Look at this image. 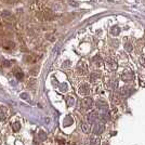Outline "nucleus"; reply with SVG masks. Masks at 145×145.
I'll use <instances>...</instances> for the list:
<instances>
[{"label": "nucleus", "mask_w": 145, "mask_h": 145, "mask_svg": "<svg viewBox=\"0 0 145 145\" xmlns=\"http://www.w3.org/2000/svg\"><path fill=\"white\" fill-rule=\"evenodd\" d=\"M120 77H121V80L125 81V82H131L134 79V74L131 72H123Z\"/></svg>", "instance_id": "obj_1"}, {"label": "nucleus", "mask_w": 145, "mask_h": 145, "mask_svg": "<svg viewBox=\"0 0 145 145\" xmlns=\"http://www.w3.org/2000/svg\"><path fill=\"white\" fill-rule=\"evenodd\" d=\"M97 118H99V116H97V112H94V111L91 112V113H89L88 116H87L88 123H89V125H94V123L97 121Z\"/></svg>", "instance_id": "obj_2"}, {"label": "nucleus", "mask_w": 145, "mask_h": 145, "mask_svg": "<svg viewBox=\"0 0 145 145\" xmlns=\"http://www.w3.org/2000/svg\"><path fill=\"white\" fill-rule=\"evenodd\" d=\"M103 131H104V125H103L102 122H100V121H97V122L94 123L93 133H94L95 135H100L103 133Z\"/></svg>", "instance_id": "obj_3"}, {"label": "nucleus", "mask_w": 145, "mask_h": 145, "mask_svg": "<svg viewBox=\"0 0 145 145\" xmlns=\"http://www.w3.org/2000/svg\"><path fill=\"white\" fill-rule=\"evenodd\" d=\"M109 112L107 111V108H102L100 109V119L103 122H107L109 120Z\"/></svg>", "instance_id": "obj_4"}, {"label": "nucleus", "mask_w": 145, "mask_h": 145, "mask_svg": "<svg viewBox=\"0 0 145 145\" xmlns=\"http://www.w3.org/2000/svg\"><path fill=\"white\" fill-rule=\"evenodd\" d=\"M93 105H94V102H93V100L91 99V97H85V99L82 100V106L85 109H91L93 107Z\"/></svg>", "instance_id": "obj_5"}, {"label": "nucleus", "mask_w": 145, "mask_h": 145, "mask_svg": "<svg viewBox=\"0 0 145 145\" xmlns=\"http://www.w3.org/2000/svg\"><path fill=\"white\" fill-rule=\"evenodd\" d=\"M133 92H134V89L130 88V87H123V88L120 89V94H121V97H130Z\"/></svg>", "instance_id": "obj_6"}, {"label": "nucleus", "mask_w": 145, "mask_h": 145, "mask_svg": "<svg viewBox=\"0 0 145 145\" xmlns=\"http://www.w3.org/2000/svg\"><path fill=\"white\" fill-rule=\"evenodd\" d=\"M106 66L108 67L111 71H115V69H117L118 65H117V62L113 57H108V58H106Z\"/></svg>", "instance_id": "obj_7"}, {"label": "nucleus", "mask_w": 145, "mask_h": 145, "mask_svg": "<svg viewBox=\"0 0 145 145\" xmlns=\"http://www.w3.org/2000/svg\"><path fill=\"white\" fill-rule=\"evenodd\" d=\"M87 71H88L87 65H86L83 62H79L78 65H77V72H78V74L85 75L86 72H87Z\"/></svg>", "instance_id": "obj_8"}, {"label": "nucleus", "mask_w": 145, "mask_h": 145, "mask_svg": "<svg viewBox=\"0 0 145 145\" xmlns=\"http://www.w3.org/2000/svg\"><path fill=\"white\" fill-rule=\"evenodd\" d=\"M89 91H90V87H89L88 83H82V85H81L80 87H79V89H78L79 94H82V95L88 94Z\"/></svg>", "instance_id": "obj_9"}, {"label": "nucleus", "mask_w": 145, "mask_h": 145, "mask_svg": "<svg viewBox=\"0 0 145 145\" xmlns=\"http://www.w3.org/2000/svg\"><path fill=\"white\" fill-rule=\"evenodd\" d=\"M101 77V74L97 72H91L90 77H89V80H90V82H97V80H99V78Z\"/></svg>", "instance_id": "obj_10"}, {"label": "nucleus", "mask_w": 145, "mask_h": 145, "mask_svg": "<svg viewBox=\"0 0 145 145\" xmlns=\"http://www.w3.org/2000/svg\"><path fill=\"white\" fill-rule=\"evenodd\" d=\"M63 125L65 126V127H68V126L72 125V118L71 116H67L64 118V120H63Z\"/></svg>", "instance_id": "obj_11"}, {"label": "nucleus", "mask_w": 145, "mask_h": 145, "mask_svg": "<svg viewBox=\"0 0 145 145\" xmlns=\"http://www.w3.org/2000/svg\"><path fill=\"white\" fill-rule=\"evenodd\" d=\"M81 130L83 131V133H88L90 132V125L89 123H86V122H81Z\"/></svg>", "instance_id": "obj_12"}, {"label": "nucleus", "mask_w": 145, "mask_h": 145, "mask_svg": "<svg viewBox=\"0 0 145 145\" xmlns=\"http://www.w3.org/2000/svg\"><path fill=\"white\" fill-rule=\"evenodd\" d=\"M66 103H67V106L72 107L75 104V97H72V95H68V97H66Z\"/></svg>", "instance_id": "obj_13"}, {"label": "nucleus", "mask_w": 145, "mask_h": 145, "mask_svg": "<svg viewBox=\"0 0 145 145\" xmlns=\"http://www.w3.org/2000/svg\"><path fill=\"white\" fill-rule=\"evenodd\" d=\"M97 106L99 109H102V108H107V104L106 102L104 101H101V100H99V101L97 102Z\"/></svg>", "instance_id": "obj_14"}, {"label": "nucleus", "mask_w": 145, "mask_h": 145, "mask_svg": "<svg viewBox=\"0 0 145 145\" xmlns=\"http://www.w3.org/2000/svg\"><path fill=\"white\" fill-rule=\"evenodd\" d=\"M92 63L94 65H101V63H102V58H101V56H99V55H95L94 57L92 58Z\"/></svg>", "instance_id": "obj_15"}, {"label": "nucleus", "mask_w": 145, "mask_h": 145, "mask_svg": "<svg viewBox=\"0 0 145 145\" xmlns=\"http://www.w3.org/2000/svg\"><path fill=\"white\" fill-rule=\"evenodd\" d=\"M14 76L18 79V80H21V79L24 77V74H23V72L21 71V69L17 68V69H15V72H14Z\"/></svg>", "instance_id": "obj_16"}, {"label": "nucleus", "mask_w": 145, "mask_h": 145, "mask_svg": "<svg viewBox=\"0 0 145 145\" xmlns=\"http://www.w3.org/2000/svg\"><path fill=\"white\" fill-rule=\"evenodd\" d=\"M111 32L113 36H117V35H119V32H120V28H119L118 26H113L111 29Z\"/></svg>", "instance_id": "obj_17"}, {"label": "nucleus", "mask_w": 145, "mask_h": 145, "mask_svg": "<svg viewBox=\"0 0 145 145\" xmlns=\"http://www.w3.org/2000/svg\"><path fill=\"white\" fill-rule=\"evenodd\" d=\"M99 144H100V139L99 137H91L90 145H99Z\"/></svg>", "instance_id": "obj_18"}, {"label": "nucleus", "mask_w": 145, "mask_h": 145, "mask_svg": "<svg viewBox=\"0 0 145 145\" xmlns=\"http://www.w3.org/2000/svg\"><path fill=\"white\" fill-rule=\"evenodd\" d=\"M12 129H13V131L17 132V131L21 129V123H20V122H17V121H16V122H14V123L12 125Z\"/></svg>", "instance_id": "obj_19"}, {"label": "nucleus", "mask_w": 145, "mask_h": 145, "mask_svg": "<svg viewBox=\"0 0 145 145\" xmlns=\"http://www.w3.org/2000/svg\"><path fill=\"white\" fill-rule=\"evenodd\" d=\"M7 120V114L0 108V121H6Z\"/></svg>", "instance_id": "obj_20"}, {"label": "nucleus", "mask_w": 145, "mask_h": 145, "mask_svg": "<svg viewBox=\"0 0 145 145\" xmlns=\"http://www.w3.org/2000/svg\"><path fill=\"white\" fill-rule=\"evenodd\" d=\"M38 135H39V140H40V141H44V140L47 139V133L43 132V131H40V132L38 133Z\"/></svg>", "instance_id": "obj_21"}, {"label": "nucleus", "mask_w": 145, "mask_h": 145, "mask_svg": "<svg viewBox=\"0 0 145 145\" xmlns=\"http://www.w3.org/2000/svg\"><path fill=\"white\" fill-rule=\"evenodd\" d=\"M60 91L61 92H66L67 91V83H62L60 86Z\"/></svg>", "instance_id": "obj_22"}, {"label": "nucleus", "mask_w": 145, "mask_h": 145, "mask_svg": "<svg viewBox=\"0 0 145 145\" xmlns=\"http://www.w3.org/2000/svg\"><path fill=\"white\" fill-rule=\"evenodd\" d=\"M125 49L128 51V52H131V51H132V46H131V43H127V44H126Z\"/></svg>", "instance_id": "obj_23"}, {"label": "nucleus", "mask_w": 145, "mask_h": 145, "mask_svg": "<svg viewBox=\"0 0 145 145\" xmlns=\"http://www.w3.org/2000/svg\"><path fill=\"white\" fill-rule=\"evenodd\" d=\"M2 63H4V64H2V65H3V67H9L12 62H11V61H3Z\"/></svg>", "instance_id": "obj_24"}, {"label": "nucleus", "mask_w": 145, "mask_h": 145, "mask_svg": "<svg viewBox=\"0 0 145 145\" xmlns=\"http://www.w3.org/2000/svg\"><path fill=\"white\" fill-rule=\"evenodd\" d=\"M21 99H24V100H28L29 99V95L27 93H22L21 94Z\"/></svg>", "instance_id": "obj_25"}, {"label": "nucleus", "mask_w": 145, "mask_h": 145, "mask_svg": "<svg viewBox=\"0 0 145 145\" xmlns=\"http://www.w3.org/2000/svg\"><path fill=\"white\" fill-rule=\"evenodd\" d=\"M141 63H144L143 65H144V66H145V60H144L143 57H141Z\"/></svg>", "instance_id": "obj_26"}, {"label": "nucleus", "mask_w": 145, "mask_h": 145, "mask_svg": "<svg viewBox=\"0 0 145 145\" xmlns=\"http://www.w3.org/2000/svg\"><path fill=\"white\" fill-rule=\"evenodd\" d=\"M68 61H67V62H65V65H63V66H65V67H67V66H68Z\"/></svg>", "instance_id": "obj_27"}]
</instances>
